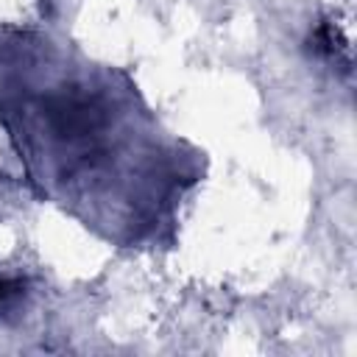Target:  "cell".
I'll list each match as a JSON object with an SVG mask.
<instances>
[{"instance_id":"7a4b0ae2","label":"cell","mask_w":357,"mask_h":357,"mask_svg":"<svg viewBox=\"0 0 357 357\" xmlns=\"http://www.w3.org/2000/svg\"><path fill=\"white\" fill-rule=\"evenodd\" d=\"M22 290L20 282H11V279H0V307H8L11 298H17Z\"/></svg>"},{"instance_id":"6da1fadb","label":"cell","mask_w":357,"mask_h":357,"mask_svg":"<svg viewBox=\"0 0 357 357\" xmlns=\"http://www.w3.org/2000/svg\"><path fill=\"white\" fill-rule=\"evenodd\" d=\"M89 67L92 64H59L50 75L53 89L33 92L22 103L6 98L8 103H20V112L0 109V120L20 142V153L36 162L47 156V162L39 165V173L53 184H64L67 178H100L106 165L117 170L106 153L112 151L117 156L134 142V134H131V123L142 117V112L131 109V100L114 112L131 92L109 86L106 70L98 78V89H89Z\"/></svg>"}]
</instances>
